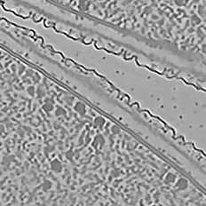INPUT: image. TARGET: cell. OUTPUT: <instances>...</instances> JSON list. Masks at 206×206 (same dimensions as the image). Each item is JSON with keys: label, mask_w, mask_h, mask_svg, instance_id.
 <instances>
[{"label": "cell", "mask_w": 206, "mask_h": 206, "mask_svg": "<svg viewBox=\"0 0 206 206\" xmlns=\"http://www.w3.org/2000/svg\"><path fill=\"white\" fill-rule=\"evenodd\" d=\"M51 169L53 171L56 172V173H59L62 171V164L61 163L57 160V159H54V161L51 162Z\"/></svg>", "instance_id": "cell-1"}, {"label": "cell", "mask_w": 206, "mask_h": 206, "mask_svg": "<svg viewBox=\"0 0 206 206\" xmlns=\"http://www.w3.org/2000/svg\"><path fill=\"white\" fill-rule=\"evenodd\" d=\"M75 109L76 112H78L80 115H84L85 113V105L81 104V103H77L75 106Z\"/></svg>", "instance_id": "cell-2"}, {"label": "cell", "mask_w": 206, "mask_h": 206, "mask_svg": "<svg viewBox=\"0 0 206 206\" xmlns=\"http://www.w3.org/2000/svg\"><path fill=\"white\" fill-rule=\"evenodd\" d=\"M177 187H179L180 189H186V187H187V182L186 180L184 179H180L178 183H177Z\"/></svg>", "instance_id": "cell-3"}, {"label": "cell", "mask_w": 206, "mask_h": 206, "mask_svg": "<svg viewBox=\"0 0 206 206\" xmlns=\"http://www.w3.org/2000/svg\"><path fill=\"white\" fill-rule=\"evenodd\" d=\"M104 123H105V120H104L103 118H101V117H97V118L94 120L95 125H96L97 127H100V128L103 126Z\"/></svg>", "instance_id": "cell-4"}, {"label": "cell", "mask_w": 206, "mask_h": 206, "mask_svg": "<svg viewBox=\"0 0 206 206\" xmlns=\"http://www.w3.org/2000/svg\"><path fill=\"white\" fill-rule=\"evenodd\" d=\"M51 187H52V183H51L49 180H45V181L43 183V185H42V188H43V190H45V191H47L48 189L51 188Z\"/></svg>", "instance_id": "cell-5"}, {"label": "cell", "mask_w": 206, "mask_h": 206, "mask_svg": "<svg viewBox=\"0 0 206 206\" xmlns=\"http://www.w3.org/2000/svg\"><path fill=\"white\" fill-rule=\"evenodd\" d=\"M166 180L168 181V182H173L174 180H175V176H172L171 175V178H169V176L166 178Z\"/></svg>", "instance_id": "cell-6"}]
</instances>
